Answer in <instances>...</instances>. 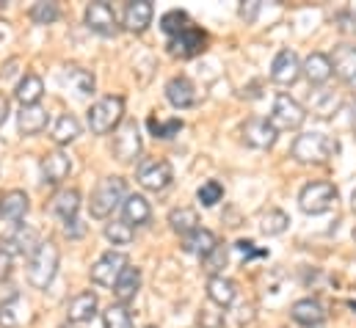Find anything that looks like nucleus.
Instances as JSON below:
<instances>
[{"label":"nucleus","instance_id":"nucleus-1","mask_svg":"<svg viewBox=\"0 0 356 328\" xmlns=\"http://www.w3.org/2000/svg\"><path fill=\"white\" fill-rule=\"evenodd\" d=\"M337 152H340L337 138H332L326 133H301V136H296V141L290 147V158L298 163H329Z\"/></svg>","mask_w":356,"mask_h":328},{"label":"nucleus","instance_id":"nucleus-2","mask_svg":"<svg viewBox=\"0 0 356 328\" xmlns=\"http://www.w3.org/2000/svg\"><path fill=\"white\" fill-rule=\"evenodd\" d=\"M61 251L53 240H42V246L28 256V284L36 290H47L58 273Z\"/></svg>","mask_w":356,"mask_h":328},{"label":"nucleus","instance_id":"nucleus-3","mask_svg":"<svg viewBox=\"0 0 356 328\" xmlns=\"http://www.w3.org/2000/svg\"><path fill=\"white\" fill-rule=\"evenodd\" d=\"M127 199V185L122 177H105L99 185L91 190L89 213L91 218H111L116 207H122Z\"/></svg>","mask_w":356,"mask_h":328},{"label":"nucleus","instance_id":"nucleus-4","mask_svg":"<svg viewBox=\"0 0 356 328\" xmlns=\"http://www.w3.org/2000/svg\"><path fill=\"white\" fill-rule=\"evenodd\" d=\"M124 116V99L122 97H102L89 108V130L94 136H108L122 124Z\"/></svg>","mask_w":356,"mask_h":328},{"label":"nucleus","instance_id":"nucleus-5","mask_svg":"<svg viewBox=\"0 0 356 328\" xmlns=\"http://www.w3.org/2000/svg\"><path fill=\"white\" fill-rule=\"evenodd\" d=\"M337 202V188L332 182H309L298 193V207L307 215H323Z\"/></svg>","mask_w":356,"mask_h":328},{"label":"nucleus","instance_id":"nucleus-6","mask_svg":"<svg viewBox=\"0 0 356 328\" xmlns=\"http://www.w3.org/2000/svg\"><path fill=\"white\" fill-rule=\"evenodd\" d=\"M304 119H307V110H304L301 102H296L290 94H276L273 110L268 116V122L276 127V133H282V130H298L304 124Z\"/></svg>","mask_w":356,"mask_h":328},{"label":"nucleus","instance_id":"nucleus-7","mask_svg":"<svg viewBox=\"0 0 356 328\" xmlns=\"http://www.w3.org/2000/svg\"><path fill=\"white\" fill-rule=\"evenodd\" d=\"M113 158L119 163H136L138 155H141V130L136 122H122L116 130H113V147H111Z\"/></svg>","mask_w":356,"mask_h":328},{"label":"nucleus","instance_id":"nucleus-8","mask_svg":"<svg viewBox=\"0 0 356 328\" xmlns=\"http://www.w3.org/2000/svg\"><path fill=\"white\" fill-rule=\"evenodd\" d=\"M136 179L144 190H152V193H161L172 185L175 179V171L166 161H158V158H144L138 161V168H136Z\"/></svg>","mask_w":356,"mask_h":328},{"label":"nucleus","instance_id":"nucleus-9","mask_svg":"<svg viewBox=\"0 0 356 328\" xmlns=\"http://www.w3.org/2000/svg\"><path fill=\"white\" fill-rule=\"evenodd\" d=\"M39 246H42L39 232L28 224H17L8 235L0 238V251L8 256H31Z\"/></svg>","mask_w":356,"mask_h":328},{"label":"nucleus","instance_id":"nucleus-10","mask_svg":"<svg viewBox=\"0 0 356 328\" xmlns=\"http://www.w3.org/2000/svg\"><path fill=\"white\" fill-rule=\"evenodd\" d=\"M127 256L122 251H105L94 265H91V281L99 287H113L122 276V270L127 268Z\"/></svg>","mask_w":356,"mask_h":328},{"label":"nucleus","instance_id":"nucleus-11","mask_svg":"<svg viewBox=\"0 0 356 328\" xmlns=\"http://www.w3.org/2000/svg\"><path fill=\"white\" fill-rule=\"evenodd\" d=\"M169 53L175 56V58H193V56H199V53H204V47H207V36L199 31V28H193V25H188L185 31H179L175 36H169Z\"/></svg>","mask_w":356,"mask_h":328},{"label":"nucleus","instance_id":"nucleus-12","mask_svg":"<svg viewBox=\"0 0 356 328\" xmlns=\"http://www.w3.org/2000/svg\"><path fill=\"white\" fill-rule=\"evenodd\" d=\"M86 25H89V31H94L97 36H105V39L119 33L116 11L108 3H89L86 6Z\"/></svg>","mask_w":356,"mask_h":328},{"label":"nucleus","instance_id":"nucleus-13","mask_svg":"<svg viewBox=\"0 0 356 328\" xmlns=\"http://www.w3.org/2000/svg\"><path fill=\"white\" fill-rule=\"evenodd\" d=\"M301 78V58L293 50H279L270 64V81L279 85H293Z\"/></svg>","mask_w":356,"mask_h":328},{"label":"nucleus","instance_id":"nucleus-14","mask_svg":"<svg viewBox=\"0 0 356 328\" xmlns=\"http://www.w3.org/2000/svg\"><path fill=\"white\" fill-rule=\"evenodd\" d=\"M42 182L44 185H50V188H56V185H61L67 177H70V171H72V161H70V155L67 152H61V149H56V152H47L44 158H42Z\"/></svg>","mask_w":356,"mask_h":328},{"label":"nucleus","instance_id":"nucleus-15","mask_svg":"<svg viewBox=\"0 0 356 328\" xmlns=\"http://www.w3.org/2000/svg\"><path fill=\"white\" fill-rule=\"evenodd\" d=\"M276 138H279L276 127L263 116H254V119H249L243 124V141L249 147H254V149H270L276 144Z\"/></svg>","mask_w":356,"mask_h":328},{"label":"nucleus","instance_id":"nucleus-16","mask_svg":"<svg viewBox=\"0 0 356 328\" xmlns=\"http://www.w3.org/2000/svg\"><path fill=\"white\" fill-rule=\"evenodd\" d=\"M155 17V6L149 0H133L124 6V28L130 33H144L152 25Z\"/></svg>","mask_w":356,"mask_h":328},{"label":"nucleus","instance_id":"nucleus-17","mask_svg":"<svg viewBox=\"0 0 356 328\" xmlns=\"http://www.w3.org/2000/svg\"><path fill=\"white\" fill-rule=\"evenodd\" d=\"M31 210V199L25 190H8L6 196H0V218L8 221V224H19L25 221Z\"/></svg>","mask_w":356,"mask_h":328},{"label":"nucleus","instance_id":"nucleus-18","mask_svg":"<svg viewBox=\"0 0 356 328\" xmlns=\"http://www.w3.org/2000/svg\"><path fill=\"white\" fill-rule=\"evenodd\" d=\"M301 75L309 81V85H323V83H329V78L334 75L332 58L323 56V53H309V56L301 61Z\"/></svg>","mask_w":356,"mask_h":328},{"label":"nucleus","instance_id":"nucleus-19","mask_svg":"<svg viewBox=\"0 0 356 328\" xmlns=\"http://www.w3.org/2000/svg\"><path fill=\"white\" fill-rule=\"evenodd\" d=\"M28 320H31L28 304L19 293H14L8 301L0 304V328H22Z\"/></svg>","mask_w":356,"mask_h":328},{"label":"nucleus","instance_id":"nucleus-20","mask_svg":"<svg viewBox=\"0 0 356 328\" xmlns=\"http://www.w3.org/2000/svg\"><path fill=\"white\" fill-rule=\"evenodd\" d=\"M290 315H293V320L298 326H307V328L321 326L326 320V309H323V304L318 298H301V301H296L293 309H290Z\"/></svg>","mask_w":356,"mask_h":328},{"label":"nucleus","instance_id":"nucleus-21","mask_svg":"<svg viewBox=\"0 0 356 328\" xmlns=\"http://www.w3.org/2000/svg\"><path fill=\"white\" fill-rule=\"evenodd\" d=\"M17 127H19L22 136H39L47 127V110L42 105H19Z\"/></svg>","mask_w":356,"mask_h":328},{"label":"nucleus","instance_id":"nucleus-22","mask_svg":"<svg viewBox=\"0 0 356 328\" xmlns=\"http://www.w3.org/2000/svg\"><path fill=\"white\" fill-rule=\"evenodd\" d=\"M78 210H81V193L75 188H61L53 199H50V213L58 215L64 224L78 218Z\"/></svg>","mask_w":356,"mask_h":328},{"label":"nucleus","instance_id":"nucleus-23","mask_svg":"<svg viewBox=\"0 0 356 328\" xmlns=\"http://www.w3.org/2000/svg\"><path fill=\"white\" fill-rule=\"evenodd\" d=\"M235 298H238V284H235L232 279H227V276H213V279H207V301H210V304L227 309V306L235 304Z\"/></svg>","mask_w":356,"mask_h":328},{"label":"nucleus","instance_id":"nucleus-24","mask_svg":"<svg viewBox=\"0 0 356 328\" xmlns=\"http://www.w3.org/2000/svg\"><path fill=\"white\" fill-rule=\"evenodd\" d=\"M332 58V69L340 81L351 83L356 81V44H340L334 47V53L329 56Z\"/></svg>","mask_w":356,"mask_h":328},{"label":"nucleus","instance_id":"nucleus-25","mask_svg":"<svg viewBox=\"0 0 356 328\" xmlns=\"http://www.w3.org/2000/svg\"><path fill=\"white\" fill-rule=\"evenodd\" d=\"M141 290V268L136 265H127L119 276V281L113 284V295H116V304H130Z\"/></svg>","mask_w":356,"mask_h":328},{"label":"nucleus","instance_id":"nucleus-26","mask_svg":"<svg viewBox=\"0 0 356 328\" xmlns=\"http://www.w3.org/2000/svg\"><path fill=\"white\" fill-rule=\"evenodd\" d=\"M340 108H343V97H340L337 91L318 88V91H312V97H309V110H312L315 116H321V119H332Z\"/></svg>","mask_w":356,"mask_h":328},{"label":"nucleus","instance_id":"nucleus-27","mask_svg":"<svg viewBox=\"0 0 356 328\" xmlns=\"http://www.w3.org/2000/svg\"><path fill=\"white\" fill-rule=\"evenodd\" d=\"M122 215H124V221L130 227H144L152 218V207H149V202L141 193H130L124 199V204H122Z\"/></svg>","mask_w":356,"mask_h":328},{"label":"nucleus","instance_id":"nucleus-28","mask_svg":"<svg viewBox=\"0 0 356 328\" xmlns=\"http://www.w3.org/2000/svg\"><path fill=\"white\" fill-rule=\"evenodd\" d=\"M94 315H97V295H94L91 290L78 293V295L67 304V318H70V323H89Z\"/></svg>","mask_w":356,"mask_h":328},{"label":"nucleus","instance_id":"nucleus-29","mask_svg":"<svg viewBox=\"0 0 356 328\" xmlns=\"http://www.w3.org/2000/svg\"><path fill=\"white\" fill-rule=\"evenodd\" d=\"M61 83L70 85L78 97H89V94H94V75H91L89 69L78 67V64H70V67L61 69Z\"/></svg>","mask_w":356,"mask_h":328},{"label":"nucleus","instance_id":"nucleus-30","mask_svg":"<svg viewBox=\"0 0 356 328\" xmlns=\"http://www.w3.org/2000/svg\"><path fill=\"white\" fill-rule=\"evenodd\" d=\"M166 99L179 108V110H185V108H191L193 102H196V88H193V83L188 81V78H172V81L166 83Z\"/></svg>","mask_w":356,"mask_h":328},{"label":"nucleus","instance_id":"nucleus-31","mask_svg":"<svg viewBox=\"0 0 356 328\" xmlns=\"http://www.w3.org/2000/svg\"><path fill=\"white\" fill-rule=\"evenodd\" d=\"M218 243H221V240H218L210 229H202V227H199L196 232H191L188 238H182V251H185V254H193V256H199V259H204Z\"/></svg>","mask_w":356,"mask_h":328},{"label":"nucleus","instance_id":"nucleus-32","mask_svg":"<svg viewBox=\"0 0 356 328\" xmlns=\"http://www.w3.org/2000/svg\"><path fill=\"white\" fill-rule=\"evenodd\" d=\"M81 130H83V127H81V122H78L72 113H61V116L56 119L53 130H50V138H53L58 147H67V144L78 141Z\"/></svg>","mask_w":356,"mask_h":328},{"label":"nucleus","instance_id":"nucleus-33","mask_svg":"<svg viewBox=\"0 0 356 328\" xmlns=\"http://www.w3.org/2000/svg\"><path fill=\"white\" fill-rule=\"evenodd\" d=\"M169 227H172V232L179 235V240H182V238H188L191 232L199 229V213L193 207H175L169 213Z\"/></svg>","mask_w":356,"mask_h":328},{"label":"nucleus","instance_id":"nucleus-34","mask_svg":"<svg viewBox=\"0 0 356 328\" xmlns=\"http://www.w3.org/2000/svg\"><path fill=\"white\" fill-rule=\"evenodd\" d=\"M42 94H44V81L39 75H33V72H28L14 88V97H17L19 105H39Z\"/></svg>","mask_w":356,"mask_h":328},{"label":"nucleus","instance_id":"nucleus-35","mask_svg":"<svg viewBox=\"0 0 356 328\" xmlns=\"http://www.w3.org/2000/svg\"><path fill=\"white\" fill-rule=\"evenodd\" d=\"M287 227H290L287 213H282V210H276V207H270V210H266V213L260 215V232H263V235H268V238L282 235Z\"/></svg>","mask_w":356,"mask_h":328},{"label":"nucleus","instance_id":"nucleus-36","mask_svg":"<svg viewBox=\"0 0 356 328\" xmlns=\"http://www.w3.org/2000/svg\"><path fill=\"white\" fill-rule=\"evenodd\" d=\"M227 262H229V246H227V243H218V246L202 259V270H204L210 279H213V276H224L221 270L227 268Z\"/></svg>","mask_w":356,"mask_h":328},{"label":"nucleus","instance_id":"nucleus-37","mask_svg":"<svg viewBox=\"0 0 356 328\" xmlns=\"http://www.w3.org/2000/svg\"><path fill=\"white\" fill-rule=\"evenodd\" d=\"M102 328H133V315L124 304H111L102 312Z\"/></svg>","mask_w":356,"mask_h":328},{"label":"nucleus","instance_id":"nucleus-38","mask_svg":"<svg viewBox=\"0 0 356 328\" xmlns=\"http://www.w3.org/2000/svg\"><path fill=\"white\" fill-rule=\"evenodd\" d=\"M105 238H108L113 246H130L133 238H136V232H133V227L122 218V221H111V224H105Z\"/></svg>","mask_w":356,"mask_h":328},{"label":"nucleus","instance_id":"nucleus-39","mask_svg":"<svg viewBox=\"0 0 356 328\" xmlns=\"http://www.w3.org/2000/svg\"><path fill=\"white\" fill-rule=\"evenodd\" d=\"M191 22H188V14L185 11H179V8H175V11H166L163 17H161V28H163V33L166 36H175V33H179V31H185Z\"/></svg>","mask_w":356,"mask_h":328},{"label":"nucleus","instance_id":"nucleus-40","mask_svg":"<svg viewBox=\"0 0 356 328\" xmlns=\"http://www.w3.org/2000/svg\"><path fill=\"white\" fill-rule=\"evenodd\" d=\"M199 326L202 328H224V309L216 306V304H204L199 309Z\"/></svg>","mask_w":356,"mask_h":328},{"label":"nucleus","instance_id":"nucleus-41","mask_svg":"<svg viewBox=\"0 0 356 328\" xmlns=\"http://www.w3.org/2000/svg\"><path fill=\"white\" fill-rule=\"evenodd\" d=\"M147 124H149V130H152V136H155V138H175L179 130H182V119L161 122V119H155V116H152Z\"/></svg>","mask_w":356,"mask_h":328},{"label":"nucleus","instance_id":"nucleus-42","mask_svg":"<svg viewBox=\"0 0 356 328\" xmlns=\"http://www.w3.org/2000/svg\"><path fill=\"white\" fill-rule=\"evenodd\" d=\"M31 19L36 25H50L58 19V6L56 3H33L31 6Z\"/></svg>","mask_w":356,"mask_h":328},{"label":"nucleus","instance_id":"nucleus-43","mask_svg":"<svg viewBox=\"0 0 356 328\" xmlns=\"http://www.w3.org/2000/svg\"><path fill=\"white\" fill-rule=\"evenodd\" d=\"M221 196H224V188H221V182H216V179L204 182V185L196 190V199L202 202V207H213V204H218Z\"/></svg>","mask_w":356,"mask_h":328},{"label":"nucleus","instance_id":"nucleus-44","mask_svg":"<svg viewBox=\"0 0 356 328\" xmlns=\"http://www.w3.org/2000/svg\"><path fill=\"white\" fill-rule=\"evenodd\" d=\"M64 235H67V238H83V235H86V227H83L78 218H72V221L64 224Z\"/></svg>","mask_w":356,"mask_h":328},{"label":"nucleus","instance_id":"nucleus-45","mask_svg":"<svg viewBox=\"0 0 356 328\" xmlns=\"http://www.w3.org/2000/svg\"><path fill=\"white\" fill-rule=\"evenodd\" d=\"M334 19H337V22H346L340 31H346V33H356V17L351 14V11H343V14H337Z\"/></svg>","mask_w":356,"mask_h":328},{"label":"nucleus","instance_id":"nucleus-46","mask_svg":"<svg viewBox=\"0 0 356 328\" xmlns=\"http://www.w3.org/2000/svg\"><path fill=\"white\" fill-rule=\"evenodd\" d=\"M257 11H260V3H249V6L243 3V6H241V17H243V19H249V22H254Z\"/></svg>","mask_w":356,"mask_h":328},{"label":"nucleus","instance_id":"nucleus-47","mask_svg":"<svg viewBox=\"0 0 356 328\" xmlns=\"http://www.w3.org/2000/svg\"><path fill=\"white\" fill-rule=\"evenodd\" d=\"M11 259H14V256H8V254L0 251V279H6V276L11 273Z\"/></svg>","mask_w":356,"mask_h":328},{"label":"nucleus","instance_id":"nucleus-48","mask_svg":"<svg viewBox=\"0 0 356 328\" xmlns=\"http://www.w3.org/2000/svg\"><path fill=\"white\" fill-rule=\"evenodd\" d=\"M6 116H8V99L0 94V124L6 122Z\"/></svg>","mask_w":356,"mask_h":328},{"label":"nucleus","instance_id":"nucleus-49","mask_svg":"<svg viewBox=\"0 0 356 328\" xmlns=\"http://www.w3.org/2000/svg\"><path fill=\"white\" fill-rule=\"evenodd\" d=\"M238 248H241L243 254H254V243H252V240H238Z\"/></svg>","mask_w":356,"mask_h":328},{"label":"nucleus","instance_id":"nucleus-50","mask_svg":"<svg viewBox=\"0 0 356 328\" xmlns=\"http://www.w3.org/2000/svg\"><path fill=\"white\" fill-rule=\"evenodd\" d=\"M351 127L356 130V102H354V108H351Z\"/></svg>","mask_w":356,"mask_h":328},{"label":"nucleus","instance_id":"nucleus-51","mask_svg":"<svg viewBox=\"0 0 356 328\" xmlns=\"http://www.w3.org/2000/svg\"><path fill=\"white\" fill-rule=\"evenodd\" d=\"M351 207H354V210H356V190H354V193H351Z\"/></svg>","mask_w":356,"mask_h":328},{"label":"nucleus","instance_id":"nucleus-52","mask_svg":"<svg viewBox=\"0 0 356 328\" xmlns=\"http://www.w3.org/2000/svg\"><path fill=\"white\" fill-rule=\"evenodd\" d=\"M348 306H351V309H356V301H348Z\"/></svg>","mask_w":356,"mask_h":328},{"label":"nucleus","instance_id":"nucleus-53","mask_svg":"<svg viewBox=\"0 0 356 328\" xmlns=\"http://www.w3.org/2000/svg\"><path fill=\"white\" fill-rule=\"evenodd\" d=\"M147 328H155V326H147Z\"/></svg>","mask_w":356,"mask_h":328}]
</instances>
